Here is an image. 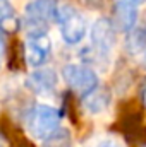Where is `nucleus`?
I'll return each mask as SVG.
<instances>
[{"label": "nucleus", "instance_id": "obj_1", "mask_svg": "<svg viewBox=\"0 0 146 147\" xmlns=\"http://www.w3.org/2000/svg\"><path fill=\"white\" fill-rule=\"evenodd\" d=\"M55 22H59L62 39L67 45H77L86 36L88 26H86L84 16L81 12H77L74 7L67 5V3H59L57 5Z\"/></svg>", "mask_w": 146, "mask_h": 147}, {"label": "nucleus", "instance_id": "obj_2", "mask_svg": "<svg viewBox=\"0 0 146 147\" xmlns=\"http://www.w3.org/2000/svg\"><path fill=\"white\" fill-rule=\"evenodd\" d=\"M59 127H60V113L50 105L38 103L28 116V132L38 140H45Z\"/></svg>", "mask_w": 146, "mask_h": 147}, {"label": "nucleus", "instance_id": "obj_3", "mask_svg": "<svg viewBox=\"0 0 146 147\" xmlns=\"http://www.w3.org/2000/svg\"><path fill=\"white\" fill-rule=\"evenodd\" d=\"M55 0H33L24 7V22L29 33H46L50 22L57 16Z\"/></svg>", "mask_w": 146, "mask_h": 147}, {"label": "nucleus", "instance_id": "obj_4", "mask_svg": "<svg viewBox=\"0 0 146 147\" xmlns=\"http://www.w3.org/2000/svg\"><path fill=\"white\" fill-rule=\"evenodd\" d=\"M62 77L71 89H74L77 94L84 98L91 94L95 89H98V75L93 69L86 65L69 63L62 69Z\"/></svg>", "mask_w": 146, "mask_h": 147}, {"label": "nucleus", "instance_id": "obj_5", "mask_svg": "<svg viewBox=\"0 0 146 147\" xmlns=\"http://www.w3.org/2000/svg\"><path fill=\"white\" fill-rule=\"evenodd\" d=\"M91 48L98 58H110L115 48V29L108 19L100 17L91 26Z\"/></svg>", "mask_w": 146, "mask_h": 147}, {"label": "nucleus", "instance_id": "obj_6", "mask_svg": "<svg viewBox=\"0 0 146 147\" xmlns=\"http://www.w3.org/2000/svg\"><path fill=\"white\" fill-rule=\"evenodd\" d=\"M52 53V39L46 33H29L24 41V60L29 67L40 69Z\"/></svg>", "mask_w": 146, "mask_h": 147}, {"label": "nucleus", "instance_id": "obj_7", "mask_svg": "<svg viewBox=\"0 0 146 147\" xmlns=\"http://www.w3.org/2000/svg\"><path fill=\"white\" fill-rule=\"evenodd\" d=\"M26 87L38 96H46L57 87V72L48 67H40L26 77Z\"/></svg>", "mask_w": 146, "mask_h": 147}, {"label": "nucleus", "instance_id": "obj_8", "mask_svg": "<svg viewBox=\"0 0 146 147\" xmlns=\"http://www.w3.org/2000/svg\"><path fill=\"white\" fill-rule=\"evenodd\" d=\"M138 22V10L134 5L119 0L113 7V16H112V26L113 29H119L122 33H131L136 28Z\"/></svg>", "mask_w": 146, "mask_h": 147}, {"label": "nucleus", "instance_id": "obj_9", "mask_svg": "<svg viewBox=\"0 0 146 147\" xmlns=\"http://www.w3.org/2000/svg\"><path fill=\"white\" fill-rule=\"evenodd\" d=\"M17 16L10 0H0V31L12 33L17 29Z\"/></svg>", "mask_w": 146, "mask_h": 147}, {"label": "nucleus", "instance_id": "obj_10", "mask_svg": "<svg viewBox=\"0 0 146 147\" xmlns=\"http://www.w3.org/2000/svg\"><path fill=\"white\" fill-rule=\"evenodd\" d=\"M110 105V98L108 94L105 92V91H98V89H95L91 94H88L86 96V99H84V108L86 111H89L91 115H100V113H103V111L108 108Z\"/></svg>", "mask_w": 146, "mask_h": 147}, {"label": "nucleus", "instance_id": "obj_11", "mask_svg": "<svg viewBox=\"0 0 146 147\" xmlns=\"http://www.w3.org/2000/svg\"><path fill=\"white\" fill-rule=\"evenodd\" d=\"M71 146H72V139H71L69 130L60 128V127L43 140V147H71Z\"/></svg>", "mask_w": 146, "mask_h": 147}, {"label": "nucleus", "instance_id": "obj_12", "mask_svg": "<svg viewBox=\"0 0 146 147\" xmlns=\"http://www.w3.org/2000/svg\"><path fill=\"white\" fill-rule=\"evenodd\" d=\"M127 46L132 53H139L146 50V29L145 26H139V28H134L129 34L127 39Z\"/></svg>", "mask_w": 146, "mask_h": 147}, {"label": "nucleus", "instance_id": "obj_13", "mask_svg": "<svg viewBox=\"0 0 146 147\" xmlns=\"http://www.w3.org/2000/svg\"><path fill=\"white\" fill-rule=\"evenodd\" d=\"M86 147H126V144L115 135H100L93 139Z\"/></svg>", "mask_w": 146, "mask_h": 147}, {"label": "nucleus", "instance_id": "obj_14", "mask_svg": "<svg viewBox=\"0 0 146 147\" xmlns=\"http://www.w3.org/2000/svg\"><path fill=\"white\" fill-rule=\"evenodd\" d=\"M122 2H127V3H131V5H134V7H138V5H143L146 0H122Z\"/></svg>", "mask_w": 146, "mask_h": 147}, {"label": "nucleus", "instance_id": "obj_15", "mask_svg": "<svg viewBox=\"0 0 146 147\" xmlns=\"http://www.w3.org/2000/svg\"><path fill=\"white\" fill-rule=\"evenodd\" d=\"M0 147H9V144H7V139L3 137V134L0 132Z\"/></svg>", "mask_w": 146, "mask_h": 147}, {"label": "nucleus", "instance_id": "obj_16", "mask_svg": "<svg viewBox=\"0 0 146 147\" xmlns=\"http://www.w3.org/2000/svg\"><path fill=\"white\" fill-rule=\"evenodd\" d=\"M141 99H143V105L146 106V87L143 89V92H141Z\"/></svg>", "mask_w": 146, "mask_h": 147}, {"label": "nucleus", "instance_id": "obj_17", "mask_svg": "<svg viewBox=\"0 0 146 147\" xmlns=\"http://www.w3.org/2000/svg\"><path fill=\"white\" fill-rule=\"evenodd\" d=\"M2 51H3V41H2V34H0V55H2Z\"/></svg>", "mask_w": 146, "mask_h": 147}, {"label": "nucleus", "instance_id": "obj_18", "mask_svg": "<svg viewBox=\"0 0 146 147\" xmlns=\"http://www.w3.org/2000/svg\"><path fill=\"white\" fill-rule=\"evenodd\" d=\"M143 60H145V65H146V50H145V57H143Z\"/></svg>", "mask_w": 146, "mask_h": 147}, {"label": "nucleus", "instance_id": "obj_19", "mask_svg": "<svg viewBox=\"0 0 146 147\" xmlns=\"http://www.w3.org/2000/svg\"><path fill=\"white\" fill-rule=\"evenodd\" d=\"M0 60H2V55H0Z\"/></svg>", "mask_w": 146, "mask_h": 147}]
</instances>
